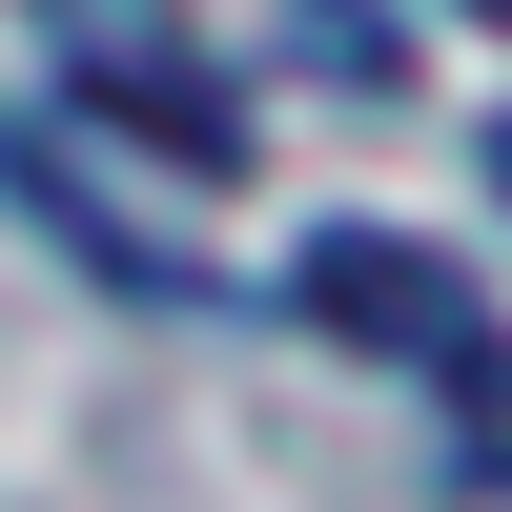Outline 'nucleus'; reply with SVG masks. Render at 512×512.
I'll list each match as a JSON object with an SVG mask.
<instances>
[{"instance_id":"obj_1","label":"nucleus","mask_w":512,"mask_h":512,"mask_svg":"<svg viewBox=\"0 0 512 512\" xmlns=\"http://www.w3.org/2000/svg\"><path fill=\"white\" fill-rule=\"evenodd\" d=\"M287 308L328 328V349H390V369H451L472 349V267H451V246H410V226H308L287 246Z\"/></svg>"},{"instance_id":"obj_2","label":"nucleus","mask_w":512,"mask_h":512,"mask_svg":"<svg viewBox=\"0 0 512 512\" xmlns=\"http://www.w3.org/2000/svg\"><path fill=\"white\" fill-rule=\"evenodd\" d=\"M287 41H308V82H349V103H390V82H410L390 0H287Z\"/></svg>"},{"instance_id":"obj_3","label":"nucleus","mask_w":512,"mask_h":512,"mask_svg":"<svg viewBox=\"0 0 512 512\" xmlns=\"http://www.w3.org/2000/svg\"><path fill=\"white\" fill-rule=\"evenodd\" d=\"M431 390H451V472H472V492H512V349L472 328V349H451Z\"/></svg>"},{"instance_id":"obj_4","label":"nucleus","mask_w":512,"mask_h":512,"mask_svg":"<svg viewBox=\"0 0 512 512\" xmlns=\"http://www.w3.org/2000/svg\"><path fill=\"white\" fill-rule=\"evenodd\" d=\"M62 21V62H144V41H185V0H41Z\"/></svg>"},{"instance_id":"obj_5","label":"nucleus","mask_w":512,"mask_h":512,"mask_svg":"<svg viewBox=\"0 0 512 512\" xmlns=\"http://www.w3.org/2000/svg\"><path fill=\"white\" fill-rule=\"evenodd\" d=\"M492 205H512V123H492Z\"/></svg>"},{"instance_id":"obj_6","label":"nucleus","mask_w":512,"mask_h":512,"mask_svg":"<svg viewBox=\"0 0 512 512\" xmlns=\"http://www.w3.org/2000/svg\"><path fill=\"white\" fill-rule=\"evenodd\" d=\"M472 21H512V0H472Z\"/></svg>"}]
</instances>
